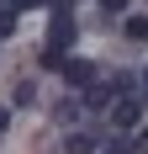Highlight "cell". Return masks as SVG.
I'll list each match as a JSON object with an SVG mask.
<instances>
[{
    "label": "cell",
    "mask_w": 148,
    "mask_h": 154,
    "mask_svg": "<svg viewBox=\"0 0 148 154\" xmlns=\"http://www.w3.org/2000/svg\"><path fill=\"white\" fill-rule=\"evenodd\" d=\"M101 5H106L111 16H122V11H127V0H101Z\"/></svg>",
    "instance_id": "cell-8"
},
{
    "label": "cell",
    "mask_w": 148,
    "mask_h": 154,
    "mask_svg": "<svg viewBox=\"0 0 148 154\" xmlns=\"http://www.w3.org/2000/svg\"><path fill=\"white\" fill-rule=\"evenodd\" d=\"M106 101H111L106 85H90V91H85V106H106Z\"/></svg>",
    "instance_id": "cell-6"
},
{
    "label": "cell",
    "mask_w": 148,
    "mask_h": 154,
    "mask_svg": "<svg viewBox=\"0 0 148 154\" xmlns=\"http://www.w3.org/2000/svg\"><path fill=\"white\" fill-rule=\"evenodd\" d=\"M74 43V16H53V27H48V53H64V48Z\"/></svg>",
    "instance_id": "cell-1"
},
{
    "label": "cell",
    "mask_w": 148,
    "mask_h": 154,
    "mask_svg": "<svg viewBox=\"0 0 148 154\" xmlns=\"http://www.w3.org/2000/svg\"><path fill=\"white\" fill-rule=\"evenodd\" d=\"M64 80H69V85H90V80H95V69H90V64H79V59H64Z\"/></svg>",
    "instance_id": "cell-3"
},
{
    "label": "cell",
    "mask_w": 148,
    "mask_h": 154,
    "mask_svg": "<svg viewBox=\"0 0 148 154\" xmlns=\"http://www.w3.org/2000/svg\"><path fill=\"white\" fill-rule=\"evenodd\" d=\"M138 149H148V128H143V133H138Z\"/></svg>",
    "instance_id": "cell-11"
},
{
    "label": "cell",
    "mask_w": 148,
    "mask_h": 154,
    "mask_svg": "<svg viewBox=\"0 0 148 154\" xmlns=\"http://www.w3.org/2000/svg\"><path fill=\"white\" fill-rule=\"evenodd\" d=\"M106 154H132V143H111V149H106Z\"/></svg>",
    "instance_id": "cell-9"
},
{
    "label": "cell",
    "mask_w": 148,
    "mask_h": 154,
    "mask_svg": "<svg viewBox=\"0 0 148 154\" xmlns=\"http://www.w3.org/2000/svg\"><path fill=\"white\" fill-rule=\"evenodd\" d=\"M127 37H132V43H148V16H132V21H127Z\"/></svg>",
    "instance_id": "cell-5"
},
{
    "label": "cell",
    "mask_w": 148,
    "mask_h": 154,
    "mask_svg": "<svg viewBox=\"0 0 148 154\" xmlns=\"http://www.w3.org/2000/svg\"><path fill=\"white\" fill-rule=\"evenodd\" d=\"M11 32H16V11L5 5V11H0V37H11Z\"/></svg>",
    "instance_id": "cell-7"
},
{
    "label": "cell",
    "mask_w": 148,
    "mask_h": 154,
    "mask_svg": "<svg viewBox=\"0 0 148 154\" xmlns=\"http://www.w3.org/2000/svg\"><path fill=\"white\" fill-rule=\"evenodd\" d=\"M5 122H11V112H5V106H0V133H5Z\"/></svg>",
    "instance_id": "cell-10"
},
{
    "label": "cell",
    "mask_w": 148,
    "mask_h": 154,
    "mask_svg": "<svg viewBox=\"0 0 148 154\" xmlns=\"http://www.w3.org/2000/svg\"><path fill=\"white\" fill-rule=\"evenodd\" d=\"M90 149H95V143H90L85 133H69V138H64V154H90Z\"/></svg>",
    "instance_id": "cell-4"
},
{
    "label": "cell",
    "mask_w": 148,
    "mask_h": 154,
    "mask_svg": "<svg viewBox=\"0 0 148 154\" xmlns=\"http://www.w3.org/2000/svg\"><path fill=\"white\" fill-rule=\"evenodd\" d=\"M138 117H143V106H138V101H117V106H111V122H117L122 133H127V128H138Z\"/></svg>",
    "instance_id": "cell-2"
}]
</instances>
